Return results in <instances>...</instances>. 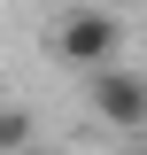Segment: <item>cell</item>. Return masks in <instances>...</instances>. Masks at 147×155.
<instances>
[{
	"label": "cell",
	"mask_w": 147,
	"mask_h": 155,
	"mask_svg": "<svg viewBox=\"0 0 147 155\" xmlns=\"http://www.w3.org/2000/svg\"><path fill=\"white\" fill-rule=\"evenodd\" d=\"M85 93H93V116H101L109 132L147 140V78H139V70H116V62H101Z\"/></svg>",
	"instance_id": "7a4b0ae2"
},
{
	"label": "cell",
	"mask_w": 147,
	"mask_h": 155,
	"mask_svg": "<svg viewBox=\"0 0 147 155\" xmlns=\"http://www.w3.org/2000/svg\"><path fill=\"white\" fill-rule=\"evenodd\" d=\"M31 116H23V109H0V155H23V147H31Z\"/></svg>",
	"instance_id": "3957f363"
},
{
	"label": "cell",
	"mask_w": 147,
	"mask_h": 155,
	"mask_svg": "<svg viewBox=\"0 0 147 155\" xmlns=\"http://www.w3.org/2000/svg\"><path fill=\"white\" fill-rule=\"evenodd\" d=\"M47 47H54V62H70V70H101V62H116V47H124V23H116L109 8H62L54 31H47Z\"/></svg>",
	"instance_id": "6da1fadb"
},
{
	"label": "cell",
	"mask_w": 147,
	"mask_h": 155,
	"mask_svg": "<svg viewBox=\"0 0 147 155\" xmlns=\"http://www.w3.org/2000/svg\"><path fill=\"white\" fill-rule=\"evenodd\" d=\"M124 155H147V147H139V140H132V147H124Z\"/></svg>",
	"instance_id": "5b68a950"
},
{
	"label": "cell",
	"mask_w": 147,
	"mask_h": 155,
	"mask_svg": "<svg viewBox=\"0 0 147 155\" xmlns=\"http://www.w3.org/2000/svg\"><path fill=\"white\" fill-rule=\"evenodd\" d=\"M23 155H70V147H39V140H31V147H23Z\"/></svg>",
	"instance_id": "277c9868"
}]
</instances>
